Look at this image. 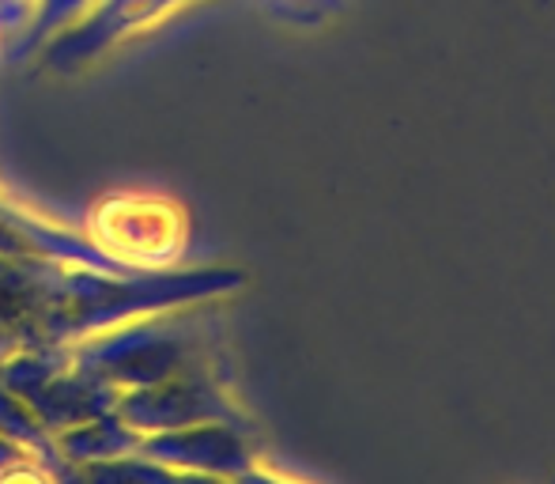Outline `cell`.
I'll use <instances>...</instances> for the list:
<instances>
[{
	"mask_svg": "<svg viewBox=\"0 0 555 484\" xmlns=\"http://www.w3.org/2000/svg\"><path fill=\"white\" fill-rule=\"evenodd\" d=\"M182 4H190V0H103L80 30H73V35L53 46L50 61L65 68L80 65L91 53H103V50H111V46L125 42V38L152 30L155 23H163Z\"/></svg>",
	"mask_w": 555,
	"mask_h": 484,
	"instance_id": "6da1fadb",
	"label": "cell"
},
{
	"mask_svg": "<svg viewBox=\"0 0 555 484\" xmlns=\"http://www.w3.org/2000/svg\"><path fill=\"white\" fill-rule=\"evenodd\" d=\"M242 484H302V481H287V477H280V473H269V470H254Z\"/></svg>",
	"mask_w": 555,
	"mask_h": 484,
	"instance_id": "3957f363",
	"label": "cell"
},
{
	"mask_svg": "<svg viewBox=\"0 0 555 484\" xmlns=\"http://www.w3.org/2000/svg\"><path fill=\"white\" fill-rule=\"evenodd\" d=\"M35 8H38V0H0V30L23 27Z\"/></svg>",
	"mask_w": 555,
	"mask_h": 484,
	"instance_id": "7a4b0ae2",
	"label": "cell"
}]
</instances>
